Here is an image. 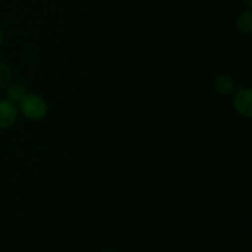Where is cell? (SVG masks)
<instances>
[{
  "instance_id": "6da1fadb",
  "label": "cell",
  "mask_w": 252,
  "mask_h": 252,
  "mask_svg": "<svg viewBox=\"0 0 252 252\" xmlns=\"http://www.w3.org/2000/svg\"><path fill=\"white\" fill-rule=\"evenodd\" d=\"M19 107L22 115L32 121H39L44 118L48 111L46 101L41 96L34 94H26V96L19 102Z\"/></svg>"
},
{
  "instance_id": "7a4b0ae2",
  "label": "cell",
  "mask_w": 252,
  "mask_h": 252,
  "mask_svg": "<svg viewBox=\"0 0 252 252\" xmlns=\"http://www.w3.org/2000/svg\"><path fill=\"white\" fill-rule=\"evenodd\" d=\"M234 107L239 115L250 118L252 116V91L248 88H241L234 98Z\"/></svg>"
},
{
  "instance_id": "3957f363",
  "label": "cell",
  "mask_w": 252,
  "mask_h": 252,
  "mask_svg": "<svg viewBox=\"0 0 252 252\" xmlns=\"http://www.w3.org/2000/svg\"><path fill=\"white\" fill-rule=\"evenodd\" d=\"M17 118V110L15 103L7 100L0 101V128H7L15 123Z\"/></svg>"
},
{
  "instance_id": "277c9868",
  "label": "cell",
  "mask_w": 252,
  "mask_h": 252,
  "mask_svg": "<svg viewBox=\"0 0 252 252\" xmlns=\"http://www.w3.org/2000/svg\"><path fill=\"white\" fill-rule=\"evenodd\" d=\"M214 89L223 96H229L235 91L236 84L234 79L229 75H218L213 81Z\"/></svg>"
},
{
  "instance_id": "5b68a950",
  "label": "cell",
  "mask_w": 252,
  "mask_h": 252,
  "mask_svg": "<svg viewBox=\"0 0 252 252\" xmlns=\"http://www.w3.org/2000/svg\"><path fill=\"white\" fill-rule=\"evenodd\" d=\"M26 94H27L26 88H25L22 84L16 83L14 84V85L10 86V88L6 90L7 101H10V102L12 103H19L20 101L26 96Z\"/></svg>"
},
{
  "instance_id": "8992f818",
  "label": "cell",
  "mask_w": 252,
  "mask_h": 252,
  "mask_svg": "<svg viewBox=\"0 0 252 252\" xmlns=\"http://www.w3.org/2000/svg\"><path fill=\"white\" fill-rule=\"evenodd\" d=\"M236 26H238L239 31L243 33H251L252 31V12L251 11H244L239 15L238 20H236Z\"/></svg>"
},
{
  "instance_id": "52a82bcc",
  "label": "cell",
  "mask_w": 252,
  "mask_h": 252,
  "mask_svg": "<svg viewBox=\"0 0 252 252\" xmlns=\"http://www.w3.org/2000/svg\"><path fill=\"white\" fill-rule=\"evenodd\" d=\"M11 80V71L5 63L0 62V90L6 88Z\"/></svg>"
},
{
  "instance_id": "ba28073f",
  "label": "cell",
  "mask_w": 252,
  "mask_h": 252,
  "mask_svg": "<svg viewBox=\"0 0 252 252\" xmlns=\"http://www.w3.org/2000/svg\"><path fill=\"white\" fill-rule=\"evenodd\" d=\"M244 2H245V5L248 7H251L252 6V0H243Z\"/></svg>"
},
{
  "instance_id": "9c48e42d",
  "label": "cell",
  "mask_w": 252,
  "mask_h": 252,
  "mask_svg": "<svg viewBox=\"0 0 252 252\" xmlns=\"http://www.w3.org/2000/svg\"><path fill=\"white\" fill-rule=\"evenodd\" d=\"M1 43H2V32L1 30H0V46H1Z\"/></svg>"
},
{
  "instance_id": "30bf717a",
  "label": "cell",
  "mask_w": 252,
  "mask_h": 252,
  "mask_svg": "<svg viewBox=\"0 0 252 252\" xmlns=\"http://www.w3.org/2000/svg\"><path fill=\"white\" fill-rule=\"evenodd\" d=\"M103 252H112V251H103Z\"/></svg>"
}]
</instances>
